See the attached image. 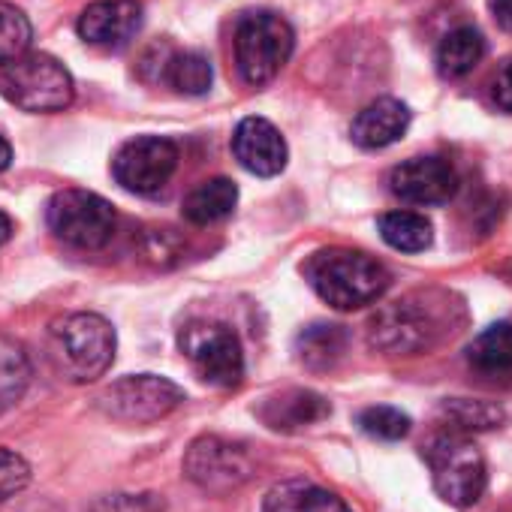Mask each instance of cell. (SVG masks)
<instances>
[{
    "label": "cell",
    "mask_w": 512,
    "mask_h": 512,
    "mask_svg": "<svg viewBox=\"0 0 512 512\" xmlns=\"http://www.w3.org/2000/svg\"><path fill=\"white\" fill-rule=\"evenodd\" d=\"M28 482H31V464L19 452L0 446V503L25 491Z\"/></svg>",
    "instance_id": "28"
},
{
    "label": "cell",
    "mask_w": 512,
    "mask_h": 512,
    "mask_svg": "<svg viewBox=\"0 0 512 512\" xmlns=\"http://www.w3.org/2000/svg\"><path fill=\"white\" fill-rule=\"evenodd\" d=\"M305 512H353V509L335 491H326V488L311 485L308 500H305Z\"/></svg>",
    "instance_id": "30"
},
{
    "label": "cell",
    "mask_w": 512,
    "mask_h": 512,
    "mask_svg": "<svg viewBox=\"0 0 512 512\" xmlns=\"http://www.w3.org/2000/svg\"><path fill=\"white\" fill-rule=\"evenodd\" d=\"M115 329L100 314H67L49 329V356L55 371L73 383L103 377L115 362Z\"/></svg>",
    "instance_id": "2"
},
{
    "label": "cell",
    "mask_w": 512,
    "mask_h": 512,
    "mask_svg": "<svg viewBox=\"0 0 512 512\" xmlns=\"http://www.w3.org/2000/svg\"><path fill=\"white\" fill-rule=\"evenodd\" d=\"M178 347L205 383L220 389H235L244 380L241 341L226 323L190 320L178 332Z\"/></svg>",
    "instance_id": "7"
},
{
    "label": "cell",
    "mask_w": 512,
    "mask_h": 512,
    "mask_svg": "<svg viewBox=\"0 0 512 512\" xmlns=\"http://www.w3.org/2000/svg\"><path fill=\"white\" fill-rule=\"evenodd\" d=\"M184 473L196 488L220 497L241 488L253 476V461L238 443L217 434H202L184 452Z\"/></svg>",
    "instance_id": "10"
},
{
    "label": "cell",
    "mask_w": 512,
    "mask_h": 512,
    "mask_svg": "<svg viewBox=\"0 0 512 512\" xmlns=\"http://www.w3.org/2000/svg\"><path fill=\"white\" fill-rule=\"evenodd\" d=\"M491 100H494V106L500 112H509L512 115V61H506L497 70V76L491 82Z\"/></svg>",
    "instance_id": "29"
},
{
    "label": "cell",
    "mask_w": 512,
    "mask_h": 512,
    "mask_svg": "<svg viewBox=\"0 0 512 512\" xmlns=\"http://www.w3.org/2000/svg\"><path fill=\"white\" fill-rule=\"evenodd\" d=\"M235 160L256 178H275L287 169V139L266 118H244L232 136Z\"/></svg>",
    "instance_id": "14"
},
{
    "label": "cell",
    "mask_w": 512,
    "mask_h": 512,
    "mask_svg": "<svg viewBox=\"0 0 512 512\" xmlns=\"http://www.w3.org/2000/svg\"><path fill=\"white\" fill-rule=\"evenodd\" d=\"M482 58H485V40H482V34L476 28L464 25V28L449 31L440 40L434 64H437L440 79L455 82V79H464L467 73H473Z\"/></svg>",
    "instance_id": "17"
},
{
    "label": "cell",
    "mask_w": 512,
    "mask_h": 512,
    "mask_svg": "<svg viewBox=\"0 0 512 512\" xmlns=\"http://www.w3.org/2000/svg\"><path fill=\"white\" fill-rule=\"evenodd\" d=\"M407 130H410V109L395 97H377L353 118L350 139L365 151H380L404 139Z\"/></svg>",
    "instance_id": "15"
},
{
    "label": "cell",
    "mask_w": 512,
    "mask_h": 512,
    "mask_svg": "<svg viewBox=\"0 0 512 512\" xmlns=\"http://www.w3.org/2000/svg\"><path fill=\"white\" fill-rule=\"evenodd\" d=\"M10 163H13V145L4 136H0V172H7Z\"/></svg>",
    "instance_id": "32"
},
{
    "label": "cell",
    "mask_w": 512,
    "mask_h": 512,
    "mask_svg": "<svg viewBox=\"0 0 512 512\" xmlns=\"http://www.w3.org/2000/svg\"><path fill=\"white\" fill-rule=\"evenodd\" d=\"M410 416L401 413L398 407H386V404H377V407H368L359 413V428L374 437V440H386V443H395V440H404L410 434Z\"/></svg>",
    "instance_id": "25"
},
{
    "label": "cell",
    "mask_w": 512,
    "mask_h": 512,
    "mask_svg": "<svg viewBox=\"0 0 512 512\" xmlns=\"http://www.w3.org/2000/svg\"><path fill=\"white\" fill-rule=\"evenodd\" d=\"M184 401V389L157 374H130L115 380L97 395V407L127 425H151L166 419Z\"/></svg>",
    "instance_id": "8"
},
{
    "label": "cell",
    "mask_w": 512,
    "mask_h": 512,
    "mask_svg": "<svg viewBox=\"0 0 512 512\" xmlns=\"http://www.w3.org/2000/svg\"><path fill=\"white\" fill-rule=\"evenodd\" d=\"M142 22H145V7L139 0H97V4H88L82 10L76 31L88 46L118 52L136 40Z\"/></svg>",
    "instance_id": "13"
},
{
    "label": "cell",
    "mask_w": 512,
    "mask_h": 512,
    "mask_svg": "<svg viewBox=\"0 0 512 512\" xmlns=\"http://www.w3.org/2000/svg\"><path fill=\"white\" fill-rule=\"evenodd\" d=\"M34 28L31 19L16 7L0 0V67H7L31 52Z\"/></svg>",
    "instance_id": "24"
},
{
    "label": "cell",
    "mask_w": 512,
    "mask_h": 512,
    "mask_svg": "<svg viewBox=\"0 0 512 512\" xmlns=\"http://www.w3.org/2000/svg\"><path fill=\"white\" fill-rule=\"evenodd\" d=\"M163 509H166V503L154 491H145V494H103L88 506V512H163Z\"/></svg>",
    "instance_id": "27"
},
{
    "label": "cell",
    "mask_w": 512,
    "mask_h": 512,
    "mask_svg": "<svg viewBox=\"0 0 512 512\" xmlns=\"http://www.w3.org/2000/svg\"><path fill=\"white\" fill-rule=\"evenodd\" d=\"M163 82L184 97H202L211 91L214 70L202 52H172L163 70Z\"/></svg>",
    "instance_id": "22"
},
{
    "label": "cell",
    "mask_w": 512,
    "mask_h": 512,
    "mask_svg": "<svg viewBox=\"0 0 512 512\" xmlns=\"http://www.w3.org/2000/svg\"><path fill=\"white\" fill-rule=\"evenodd\" d=\"M440 413L449 419V425L464 434V431H491L500 428L506 413L494 401H476V398H449L443 401Z\"/></svg>",
    "instance_id": "23"
},
{
    "label": "cell",
    "mask_w": 512,
    "mask_h": 512,
    "mask_svg": "<svg viewBox=\"0 0 512 512\" xmlns=\"http://www.w3.org/2000/svg\"><path fill=\"white\" fill-rule=\"evenodd\" d=\"M488 10L503 31L512 34V0H488Z\"/></svg>",
    "instance_id": "31"
},
{
    "label": "cell",
    "mask_w": 512,
    "mask_h": 512,
    "mask_svg": "<svg viewBox=\"0 0 512 512\" xmlns=\"http://www.w3.org/2000/svg\"><path fill=\"white\" fill-rule=\"evenodd\" d=\"M329 413H332V404L311 389H290V392L266 398L256 407V416L272 431H299L305 425L323 422Z\"/></svg>",
    "instance_id": "16"
},
{
    "label": "cell",
    "mask_w": 512,
    "mask_h": 512,
    "mask_svg": "<svg viewBox=\"0 0 512 512\" xmlns=\"http://www.w3.org/2000/svg\"><path fill=\"white\" fill-rule=\"evenodd\" d=\"M440 323L434 311L422 308L416 299H401L392 305H383L371 320H368V344L377 353L386 356H413L428 350L437 335Z\"/></svg>",
    "instance_id": "9"
},
{
    "label": "cell",
    "mask_w": 512,
    "mask_h": 512,
    "mask_svg": "<svg viewBox=\"0 0 512 512\" xmlns=\"http://www.w3.org/2000/svg\"><path fill=\"white\" fill-rule=\"evenodd\" d=\"M314 482L302 479V476H293V479H284L278 482L266 500H263V512H305V500H308V491H311Z\"/></svg>",
    "instance_id": "26"
},
{
    "label": "cell",
    "mask_w": 512,
    "mask_h": 512,
    "mask_svg": "<svg viewBox=\"0 0 512 512\" xmlns=\"http://www.w3.org/2000/svg\"><path fill=\"white\" fill-rule=\"evenodd\" d=\"M389 190L407 205H446L458 193V172L446 157H410L389 172Z\"/></svg>",
    "instance_id": "12"
},
{
    "label": "cell",
    "mask_w": 512,
    "mask_h": 512,
    "mask_svg": "<svg viewBox=\"0 0 512 512\" xmlns=\"http://www.w3.org/2000/svg\"><path fill=\"white\" fill-rule=\"evenodd\" d=\"M305 278L314 293L338 311L374 305L392 284L389 269L380 260L350 247L317 250L305 263Z\"/></svg>",
    "instance_id": "1"
},
{
    "label": "cell",
    "mask_w": 512,
    "mask_h": 512,
    "mask_svg": "<svg viewBox=\"0 0 512 512\" xmlns=\"http://www.w3.org/2000/svg\"><path fill=\"white\" fill-rule=\"evenodd\" d=\"M503 272H506V275H509V278H512V263H509V266H506V269H503Z\"/></svg>",
    "instance_id": "34"
},
{
    "label": "cell",
    "mask_w": 512,
    "mask_h": 512,
    "mask_svg": "<svg viewBox=\"0 0 512 512\" xmlns=\"http://www.w3.org/2000/svg\"><path fill=\"white\" fill-rule=\"evenodd\" d=\"M238 205V187L229 178H208L184 196L181 214L193 226H208L229 217Z\"/></svg>",
    "instance_id": "19"
},
{
    "label": "cell",
    "mask_w": 512,
    "mask_h": 512,
    "mask_svg": "<svg viewBox=\"0 0 512 512\" xmlns=\"http://www.w3.org/2000/svg\"><path fill=\"white\" fill-rule=\"evenodd\" d=\"M10 238H13V220L7 211H0V247H4Z\"/></svg>",
    "instance_id": "33"
},
{
    "label": "cell",
    "mask_w": 512,
    "mask_h": 512,
    "mask_svg": "<svg viewBox=\"0 0 512 512\" xmlns=\"http://www.w3.org/2000/svg\"><path fill=\"white\" fill-rule=\"evenodd\" d=\"M380 238L401 253H422L434 241V226L425 214L416 211H389L377 220Z\"/></svg>",
    "instance_id": "21"
},
{
    "label": "cell",
    "mask_w": 512,
    "mask_h": 512,
    "mask_svg": "<svg viewBox=\"0 0 512 512\" xmlns=\"http://www.w3.org/2000/svg\"><path fill=\"white\" fill-rule=\"evenodd\" d=\"M296 34L278 13L256 10L235 25V64L250 88L269 85L293 58Z\"/></svg>",
    "instance_id": "3"
},
{
    "label": "cell",
    "mask_w": 512,
    "mask_h": 512,
    "mask_svg": "<svg viewBox=\"0 0 512 512\" xmlns=\"http://www.w3.org/2000/svg\"><path fill=\"white\" fill-rule=\"evenodd\" d=\"M425 455H428L434 491L446 503L464 509V506H473L485 494V485H488L485 458L470 437L458 431L440 434L431 440Z\"/></svg>",
    "instance_id": "5"
},
{
    "label": "cell",
    "mask_w": 512,
    "mask_h": 512,
    "mask_svg": "<svg viewBox=\"0 0 512 512\" xmlns=\"http://www.w3.org/2000/svg\"><path fill=\"white\" fill-rule=\"evenodd\" d=\"M178 169V145L163 136H136L118 148L112 157L115 181L136 193L154 196L160 193Z\"/></svg>",
    "instance_id": "11"
},
{
    "label": "cell",
    "mask_w": 512,
    "mask_h": 512,
    "mask_svg": "<svg viewBox=\"0 0 512 512\" xmlns=\"http://www.w3.org/2000/svg\"><path fill=\"white\" fill-rule=\"evenodd\" d=\"M0 94L22 112L52 115V112H64L73 103L76 85L70 70L58 58L43 52H28L25 58L0 70Z\"/></svg>",
    "instance_id": "4"
},
{
    "label": "cell",
    "mask_w": 512,
    "mask_h": 512,
    "mask_svg": "<svg viewBox=\"0 0 512 512\" xmlns=\"http://www.w3.org/2000/svg\"><path fill=\"white\" fill-rule=\"evenodd\" d=\"M467 365L479 377H509L512 374V323H494L482 329L467 347Z\"/></svg>",
    "instance_id": "18"
},
{
    "label": "cell",
    "mask_w": 512,
    "mask_h": 512,
    "mask_svg": "<svg viewBox=\"0 0 512 512\" xmlns=\"http://www.w3.org/2000/svg\"><path fill=\"white\" fill-rule=\"evenodd\" d=\"M46 223L70 247L100 250L115 235V208L91 190H61L46 205Z\"/></svg>",
    "instance_id": "6"
},
{
    "label": "cell",
    "mask_w": 512,
    "mask_h": 512,
    "mask_svg": "<svg viewBox=\"0 0 512 512\" xmlns=\"http://www.w3.org/2000/svg\"><path fill=\"white\" fill-rule=\"evenodd\" d=\"M347 329L335 323H314L296 338V356L311 371H329L341 362L347 350Z\"/></svg>",
    "instance_id": "20"
}]
</instances>
